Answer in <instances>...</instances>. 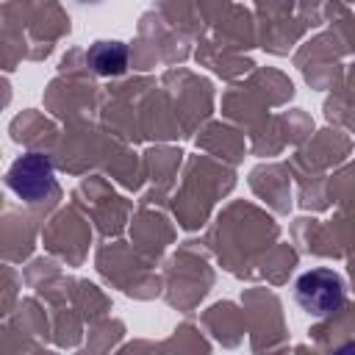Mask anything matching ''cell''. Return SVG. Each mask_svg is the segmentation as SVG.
Returning <instances> with one entry per match:
<instances>
[{"instance_id":"3","label":"cell","mask_w":355,"mask_h":355,"mask_svg":"<svg viewBox=\"0 0 355 355\" xmlns=\"http://www.w3.org/2000/svg\"><path fill=\"white\" fill-rule=\"evenodd\" d=\"M333 355H355V341H349V344H344V347H338Z\"/></svg>"},{"instance_id":"2","label":"cell","mask_w":355,"mask_h":355,"mask_svg":"<svg viewBox=\"0 0 355 355\" xmlns=\"http://www.w3.org/2000/svg\"><path fill=\"white\" fill-rule=\"evenodd\" d=\"M122 44H116V42H97L94 44V50L89 53V61L94 64V69L97 72H103V75H111V72H119L122 69V64H125V50L119 53V55H111V53H116Z\"/></svg>"},{"instance_id":"1","label":"cell","mask_w":355,"mask_h":355,"mask_svg":"<svg viewBox=\"0 0 355 355\" xmlns=\"http://www.w3.org/2000/svg\"><path fill=\"white\" fill-rule=\"evenodd\" d=\"M294 300L297 305L311 316H330L347 302V286L344 277L333 269H311L297 277L294 283Z\"/></svg>"}]
</instances>
